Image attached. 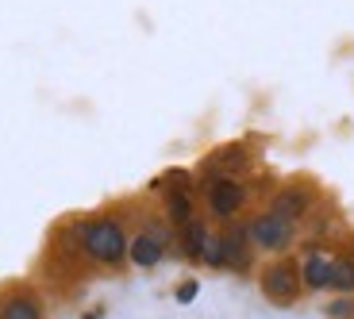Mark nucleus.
Segmentation results:
<instances>
[{
	"label": "nucleus",
	"mask_w": 354,
	"mask_h": 319,
	"mask_svg": "<svg viewBox=\"0 0 354 319\" xmlns=\"http://www.w3.org/2000/svg\"><path fill=\"white\" fill-rule=\"evenodd\" d=\"M177 239H181V250H185V258H193V262H201L204 258V246H208V227H204L201 220H189L185 227H177Z\"/></svg>",
	"instance_id": "10"
},
{
	"label": "nucleus",
	"mask_w": 354,
	"mask_h": 319,
	"mask_svg": "<svg viewBox=\"0 0 354 319\" xmlns=\"http://www.w3.org/2000/svg\"><path fill=\"white\" fill-rule=\"evenodd\" d=\"M331 269H335V258L328 254H308L301 266V284L308 289V293H319V289H331Z\"/></svg>",
	"instance_id": "7"
},
{
	"label": "nucleus",
	"mask_w": 354,
	"mask_h": 319,
	"mask_svg": "<svg viewBox=\"0 0 354 319\" xmlns=\"http://www.w3.org/2000/svg\"><path fill=\"white\" fill-rule=\"evenodd\" d=\"M243 200H247V188L235 177H227V173L208 177V208H212L216 220H231V215L243 208Z\"/></svg>",
	"instance_id": "4"
},
{
	"label": "nucleus",
	"mask_w": 354,
	"mask_h": 319,
	"mask_svg": "<svg viewBox=\"0 0 354 319\" xmlns=\"http://www.w3.org/2000/svg\"><path fill=\"white\" fill-rule=\"evenodd\" d=\"M331 316H335V319L351 316V300H335V304H331Z\"/></svg>",
	"instance_id": "16"
},
{
	"label": "nucleus",
	"mask_w": 354,
	"mask_h": 319,
	"mask_svg": "<svg viewBox=\"0 0 354 319\" xmlns=\"http://www.w3.org/2000/svg\"><path fill=\"white\" fill-rule=\"evenodd\" d=\"M162 254H166V235L162 231H139L131 239V246H127V258H131L139 269H151V266H158L162 262Z\"/></svg>",
	"instance_id": "5"
},
{
	"label": "nucleus",
	"mask_w": 354,
	"mask_h": 319,
	"mask_svg": "<svg viewBox=\"0 0 354 319\" xmlns=\"http://www.w3.org/2000/svg\"><path fill=\"white\" fill-rule=\"evenodd\" d=\"M77 246L88 262H97V266H120L127 258V231L120 227V220L112 215H100V220H85L77 223Z\"/></svg>",
	"instance_id": "1"
},
{
	"label": "nucleus",
	"mask_w": 354,
	"mask_h": 319,
	"mask_svg": "<svg viewBox=\"0 0 354 319\" xmlns=\"http://www.w3.org/2000/svg\"><path fill=\"white\" fill-rule=\"evenodd\" d=\"M212 166H223V169H239V166H247V154H243V146H223V151L212 158Z\"/></svg>",
	"instance_id": "13"
},
{
	"label": "nucleus",
	"mask_w": 354,
	"mask_h": 319,
	"mask_svg": "<svg viewBox=\"0 0 354 319\" xmlns=\"http://www.w3.org/2000/svg\"><path fill=\"white\" fill-rule=\"evenodd\" d=\"M312 208V196L304 193V188H281V193L274 196V204H270V212H277L281 220L297 223L304 212Z\"/></svg>",
	"instance_id": "9"
},
{
	"label": "nucleus",
	"mask_w": 354,
	"mask_h": 319,
	"mask_svg": "<svg viewBox=\"0 0 354 319\" xmlns=\"http://www.w3.org/2000/svg\"><path fill=\"white\" fill-rule=\"evenodd\" d=\"M166 215L174 227H185L189 220H196L193 215V196L185 193V188H166Z\"/></svg>",
	"instance_id": "11"
},
{
	"label": "nucleus",
	"mask_w": 354,
	"mask_h": 319,
	"mask_svg": "<svg viewBox=\"0 0 354 319\" xmlns=\"http://www.w3.org/2000/svg\"><path fill=\"white\" fill-rule=\"evenodd\" d=\"M247 235H250V246H262V250H285L292 242V223L281 220L277 212H262L247 223Z\"/></svg>",
	"instance_id": "3"
},
{
	"label": "nucleus",
	"mask_w": 354,
	"mask_h": 319,
	"mask_svg": "<svg viewBox=\"0 0 354 319\" xmlns=\"http://www.w3.org/2000/svg\"><path fill=\"white\" fill-rule=\"evenodd\" d=\"M196 293H201V284H196V281H181V284H177V304L196 300Z\"/></svg>",
	"instance_id": "15"
},
{
	"label": "nucleus",
	"mask_w": 354,
	"mask_h": 319,
	"mask_svg": "<svg viewBox=\"0 0 354 319\" xmlns=\"http://www.w3.org/2000/svg\"><path fill=\"white\" fill-rule=\"evenodd\" d=\"M262 296L274 304H292L301 296V266H292V262H274V266L262 269Z\"/></svg>",
	"instance_id": "2"
},
{
	"label": "nucleus",
	"mask_w": 354,
	"mask_h": 319,
	"mask_svg": "<svg viewBox=\"0 0 354 319\" xmlns=\"http://www.w3.org/2000/svg\"><path fill=\"white\" fill-rule=\"evenodd\" d=\"M223 239V269H250V235L247 227H227Z\"/></svg>",
	"instance_id": "6"
},
{
	"label": "nucleus",
	"mask_w": 354,
	"mask_h": 319,
	"mask_svg": "<svg viewBox=\"0 0 354 319\" xmlns=\"http://www.w3.org/2000/svg\"><path fill=\"white\" fill-rule=\"evenodd\" d=\"M331 289L335 293H354V262L351 258H339L335 269H331Z\"/></svg>",
	"instance_id": "12"
},
{
	"label": "nucleus",
	"mask_w": 354,
	"mask_h": 319,
	"mask_svg": "<svg viewBox=\"0 0 354 319\" xmlns=\"http://www.w3.org/2000/svg\"><path fill=\"white\" fill-rule=\"evenodd\" d=\"M204 266H216V269H223V239L220 235H212L208 239V246H204V258H201Z\"/></svg>",
	"instance_id": "14"
},
{
	"label": "nucleus",
	"mask_w": 354,
	"mask_h": 319,
	"mask_svg": "<svg viewBox=\"0 0 354 319\" xmlns=\"http://www.w3.org/2000/svg\"><path fill=\"white\" fill-rule=\"evenodd\" d=\"M0 319H43V300L35 293H12L0 300Z\"/></svg>",
	"instance_id": "8"
}]
</instances>
